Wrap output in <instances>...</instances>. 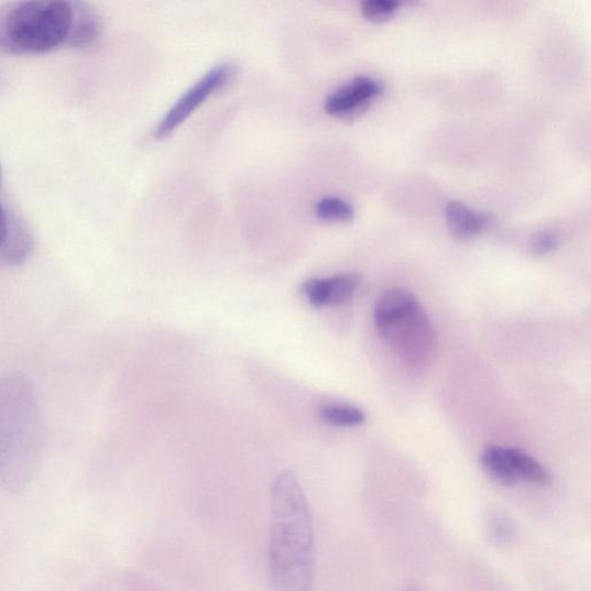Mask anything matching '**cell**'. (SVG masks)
I'll return each mask as SVG.
<instances>
[{
  "label": "cell",
  "instance_id": "cell-3",
  "mask_svg": "<svg viewBox=\"0 0 591 591\" xmlns=\"http://www.w3.org/2000/svg\"><path fill=\"white\" fill-rule=\"evenodd\" d=\"M377 333L402 362L429 365L438 347L436 329L418 299L408 291L392 289L374 307Z\"/></svg>",
  "mask_w": 591,
  "mask_h": 591
},
{
  "label": "cell",
  "instance_id": "cell-14",
  "mask_svg": "<svg viewBox=\"0 0 591 591\" xmlns=\"http://www.w3.org/2000/svg\"><path fill=\"white\" fill-rule=\"evenodd\" d=\"M316 215L327 222H349L353 219V208L343 199L327 197L317 204Z\"/></svg>",
  "mask_w": 591,
  "mask_h": 591
},
{
  "label": "cell",
  "instance_id": "cell-20",
  "mask_svg": "<svg viewBox=\"0 0 591 591\" xmlns=\"http://www.w3.org/2000/svg\"><path fill=\"white\" fill-rule=\"evenodd\" d=\"M408 591H420V590H417V589H412V590H408Z\"/></svg>",
  "mask_w": 591,
  "mask_h": 591
},
{
  "label": "cell",
  "instance_id": "cell-9",
  "mask_svg": "<svg viewBox=\"0 0 591 591\" xmlns=\"http://www.w3.org/2000/svg\"><path fill=\"white\" fill-rule=\"evenodd\" d=\"M69 8L70 23L65 45L70 48H86L101 35V18L85 2H69Z\"/></svg>",
  "mask_w": 591,
  "mask_h": 591
},
{
  "label": "cell",
  "instance_id": "cell-16",
  "mask_svg": "<svg viewBox=\"0 0 591 591\" xmlns=\"http://www.w3.org/2000/svg\"><path fill=\"white\" fill-rule=\"evenodd\" d=\"M401 6L396 0H366L362 6V13L370 21L385 22L394 17Z\"/></svg>",
  "mask_w": 591,
  "mask_h": 591
},
{
  "label": "cell",
  "instance_id": "cell-17",
  "mask_svg": "<svg viewBox=\"0 0 591 591\" xmlns=\"http://www.w3.org/2000/svg\"><path fill=\"white\" fill-rule=\"evenodd\" d=\"M558 247L557 236L549 231H543L535 236L532 241V250L537 255L552 253Z\"/></svg>",
  "mask_w": 591,
  "mask_h": 591
},
{
  "label": "cell",
  "instance_id": "cell-1",
  "mask_svg": "<svg viewBox=\"0 0 591 591\" xmlns=\"http://www.w3.org/2000/svg\"><path fill=\"white\" fill-rule=\"evenodd\" d=\"M269 572L273 591H311L315 530L309 504L293 471H283L272 488Z\"/></svg>",
  "mask_w": 591,
  "mask_h": 591
},
{
  "label": "cell",
  "instance_id": "cell-4",
  "mask_svg": "<svg viewBox=\"0 0 591 591\" xmlns=\"http://www.w3.org/2000/svg\"><path fill=\"white\" fill-rule=\"evenodd\" d=\"M69 2H15L0 7V52L37 55L65 44Z\"/></svg>",
  "mask_w": 591,
  "mask_h": 591
},
{
  "label": "cell",
  "instance_id": "cell-13",
  "mask_svg": "<svg viewBox=\"0 0 591 591\" xmlns=\"http://www.w3.org/2000/svg\"><path fill=\"white\" fill-rule=\"evenodd\" d=\"M318 415L322 422L338 428H357L365 422L360 408L342 404L322 405Z\"/></svg>",
  "mask_w": 591,
  "mask_h": 591
},
{
  "label": "cell",
  "instance_id": "cell-19",
  "mask_svg": "<svg viewBox=\"0 0 591 591\" xmlns=\"http://www.w3.org/2000/svg\"><path fill=\"white\" fill-rule=\"evenodd\" d=\"M0 184H2V169H0Z\"/></svg>",
  "mask_w": 591,
  "mask_h": 591
},
{
  "label": "cell",
  "instance_id": "cell-15",
  "mask_svg": "<svg viewBox=\"0 0 591 591\" xmlns=\"http://www.w3.org/2000/svg\"><path fill=\"white\" fill-rule=\"evenodd\" d=\"M489 537L495 546H507L516 536L512 518L504 514H494L488 525Z\"/></svg>",
  "mask_w": 591,
  "mask_h": 591
},
{
  "label": "cell",
  "instance_id": "cell-18",
  "mask_svg": "<svg viewBox=\"0 0 591 591\" xmlns=\"http://www.w3.org/2000/svg\"><path fill=\"white\" fill-rule=\"evenodd\" d=\"M8 229H9V212H7L3 206L0 205V244H2L7 238Z\"/></svg>",
  "mask_w": 591,
  "mask_h": 591
},
{
  "label": "cell",
  "instance_id": "cell-5",
  "mask_svg": "<svg viewBox=\"0 0 591 591\" xmlns=\"http://www.w3.org/2000/svg\"><path fill=\"white\" fill-rule=\"evenodd\" d=\"M231 64L212 67L165 114L155 129V136L163 139L173 133L190 117L212 94L221 89L233 76Z\"/></svg>",
  "mask_w": 591,
  "mask_h": 591
},
{
  "label": "cell",
  "instance_id": "cell-12",
  "mask_svg": "<svg viewBox=\"0 0 591 591\" xmlns=\"http://www.w3.org/2000/svg\"><path fill=\"white\" fill-rule=\"evenodd\" d=\"M481 462L486 475L493 482L504 486L517 484L507 455V448L499 445L485 447L481 456Z\"/></svg>",
  "mask_w": 591,
  "mask_h": 591
},
{
  "label": "cell",
  "instance_id": "cell-2",
  "mask_svg": "<svg viewBox=\"0 0 591 591\" xmlns=\"http://www.w3.org/2000/svg\"><path fill=\"white\" fill-rule=\"evenodd\" d=\"M42 451L39 401L29 377L20 373L0 380V483L12 492L33 479Z\"/></svg>",
  "mask_w": 591,
  "mask_h": 591
},
{
  "label": "cell",
  "instance_id": "cell-7",
  "mask_svg": "<svg viewBox=\"0 0 591 591\" xmlns=\"http://www.w3.org/2000/svg\"><path fill=\"white\" fill-rule=\"evenodd\" d=\"M361 280L358 273L316 277L305 281L300 291L305 299L315 307L339 306L357 293Z\"/></svg>",
  "mask_w": 591,
  "mask_h": 591
},
{
  "label": "cell",
  "instance_id": "cell-11",
  "mask_svg": "<svg viewBox=\"0 0 591 591\" xmlns=\"http://www.w3.org/2000/svg\"><path fill=\"white\" fill-rule=\"evenodd\" d=\"M507 455L518 483L546 486L552 481L550 472L522 449L507 448Z\"/></svg>",
  "mask_w": 591,
  "mask_h": 591
},
{
  "label": "cell",
  "instance_id": "cell-8",
  "mask_svg": "<svg viewBox=\"0 0 591 591\" xmlns=\"http://www.w3.org/2000/svg\"><path fill=\"white\" fill-rule=\"evenodd\" d=\"M35 248V238L30 226L17 216L9 215L7 238L0 244V266L17 267L25 264Z\"/></svg>",
  "mask_w": 591,
  "mask_h": 591
},
{
  "label": "cell",
  "instance_id": "cell-10",
  "mask_svg": "<svg viewBox=\"0 0 591 591\" xmlns=\"http://www.w3.org/2000/svg\"><path fill=\"white\" fill-rule=\"evenodd\" d=\"M445 216L449 231L460 241L475 239L491 221L484 212L471 210L466 204L457 200L448 203Z\"/></svg>",
  "mask_w": 591,
  "mask_h": 591
},
{
  "label": "cell",
  "instance_id": "cell-6",
  "mask_svg": "<svg viewBox=\"0 0 591 591\" xmlns=\"http://www.w3.org/2000/svg\"><path fill=\"white\" fill-rule=\"evenodd\" d=\"M383 88L374 79L358 77L330 94L325 111L341 120H352L362 114L381 96Z\"/></svg>",
  "mask_w": 591,
  "mask_h": 591
}]
</instances>
